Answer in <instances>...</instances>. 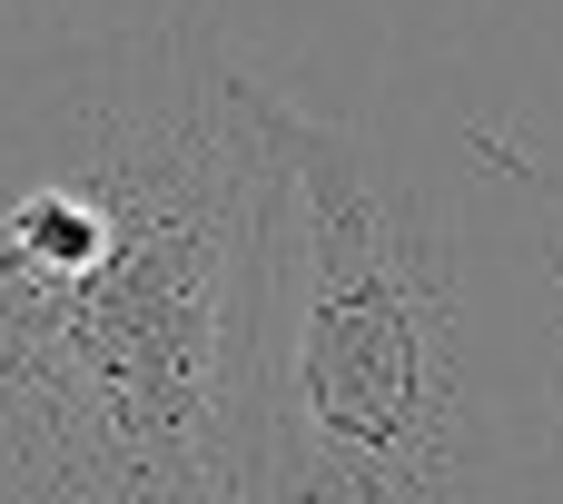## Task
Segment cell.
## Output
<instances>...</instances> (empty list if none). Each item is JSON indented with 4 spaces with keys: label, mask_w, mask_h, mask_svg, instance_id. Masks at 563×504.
Listing matches in <instances>:
<instances>
[{
    "label": "cell",
    "mask_w": 563,
    "mask_h": 504,
    "mask_svg": "<svg viewBox=\"0 0 563 504\" xmlns=\"http://www.w3.org/2000/svg\"><path fill=\"white\" fill-rule=\"evenodd\" d=\"M277 109L218 0L0 79V504H257Z\"/></svg>",
    "instance_id": "1"
},
{
    "label": "cell",
    "mask_w": 563,
    "mask_h": 504,
    "mask_svg": "<svg viewBox=\"0 0 563 504\" xmlns=\"http://www.w3.org/2000/svg\"><path fill=\"white\" fill-rule=\"evenodd\" d=\"M257 504H563V168L277 109Z\"/></svg>",
    "instance_id": "2"
}]
</instances>
